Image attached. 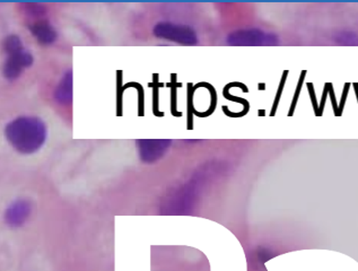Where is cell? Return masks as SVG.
<instances>
[{
    "label": "cell",
    "mask_w": 358,
    "mask_h": 271,
    "mask_svg": "<svg viewBox=\"0 0 358 271\" xmlns=\"http://www.w3.org/2000/svg\"><path fill=\"white\" fill-rule=\"evenodd\" d=\"M32 212V206L25 199H18L10 203L5 212V221L12 227H20L27 221L29 214Z\"/></svg>",
    "instance_id": "obj_5"
},
{
    "label": "cell",
    "mask_w": 358,
    "mask_h": 271,
    "mask_svg": "<svg viewBox=\"0 0 358 271\" xmlns=\"http://www.w3.org/2000/svg\"><path fill=\"white\" fill-rule=\"evenodd\" d=\"M29 30L33 38L42 45H51L58 38V33L55 30V27L51 25L50 22L44 18H40L38 21L31 24Z\"/></svg>",
    "instance_id": "obj_6"
},
{
    "label": "cell",
    "mask_w": 358,
    "mask_h": 271,
    "mask_svg": "<svg viewBox=\"0 0 358 271\" xmlns=\"http://www.w3.org/2000/svg\"><path fill=\"white\" fill-rule=\"evenodd\" d=\"M157 82L156 80H154L153 84H150V86H153L154 87V104H153V109H154V115H157V117H163L164 115V113L163 112H159V86H157Z\"/></svg>",
    "instance_id": "obj_9"
},
{
    "label": "cell",
    "mask_w": 358,
    "mask_h": 271,
    "mask_svg": "<svg viewBox=\"0 0 358 271\" xmlns=\"http://www.w3.org/2000/svg\"><path fill=\"white\" fill-rule=\"evenodd\" d=\"M27 9H24L27 12V15L31 17H42V16L47 13V10L43 8L42 5H38V3H27Z\"/></svg>",
    "instance_id": "obj_8"
},
{
    "label": "cell",
    "mask_w": 358,
    "mask_h": 271,
    "mask_svg": "<svg viewBox=\"0 0 358 271\" xmlns=\"http://www.w3.org/2000/svg\"><path fill=\"white\" fill-rule=\"evenodd\" d=\"M172 95H171V98H172V104H171V109H172V115H176V117H181L182 113L176 112V82L172 80Z\"/></svg>",
    "instance_id": "obj_10"
},
{
    "label": "cell",
    "mask_w": 358,
    "mask_h": 271,
    "mask_svg": "<svg viewBox=\"0 0 358 271\" xmlns=\"http://www.w3.org/2000/svg\"><path fill=\"white\" fill-rule=\"evenodd\" d=\"M73 71H66L55 89L53 98L60 105H69L73 102Z\"/></svg>",
    "instance_id": "obj_7"
},
{
    "label": "cell",
    "mask_w": 358,
    "mask_h": 271,
    "mask_svg": "<svg viewBox=\"0 0 358 271\" xmlns=\"http://www.w3.org/2000/svg\"><path fill=\"white\" fill-rule=\"evenodd\" d=\"M5 137L17 153L32 155L40 151L47 140V124L38 117H17L6 124Z\"/></svg>",
    "instance_id": "obj_1"
},
{
    "label": "cell",
    "mask_w": 358,
    "mask_h": 271,
    "mask_svg": "<svg viewBox=\"0 0 358 271\" xmlns=\"http://www.w3.org/2000/svg\"><path fill=\"white\" fill-rule=\"evenodd\" d=\"M171 147V140L166 139H141L137 140L139 159L146 164L157 162Z\"/></svg>",
    "instance_id": "obj_4"
},
{
    "label": "cell",
    "mask_w": 358,
    "mask_h": 271,
    "mask_svg": "<svg viewBox=\"0 0 358 271\" xmlns=\"http://www.w3.org/2000/svg\"><path fill=\"white\" fill-rule=\"evenodd\" d=\"M154 36L165 41L173 42L181 45H197V34L185 24L172 22H159L153 29Z\"/></svg>",
    "instance_id": "obj_2"
},
{
    "label": "cell",
    "mask_w": 358,
    "mask_h": 271,
    "mask_svg": "<svg viewBox=\"0 0 358 271\" xmlns=\"http://www.w3.org/2000/svg\"><path fill=\"white\" fill-rule=\"evenodd\" d=\"M32 53L27 50L25 47H22L20 50L6 54V59L3 61V74L6 80H17L18 77L23 74L27 68L33 65Z\"/></svg>",
    "instance_id": "obj_3"
}]
</instances>
